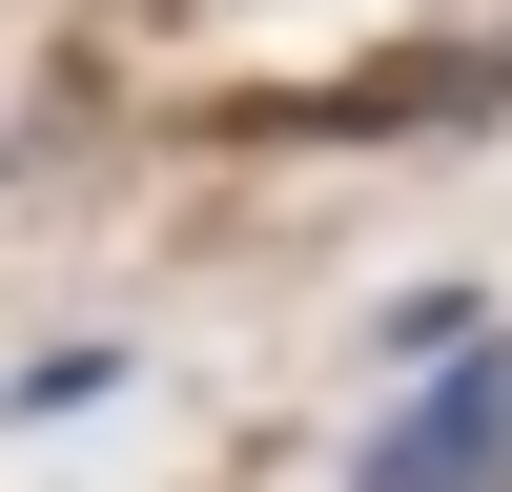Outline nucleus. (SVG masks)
<instances>
[{"mask_svg":"<svg viewBox=\"0 0 512 492\" xmlns=\"http://www.w3.org/2000/svg\"><path fill=\"white\" fill-rule=\"evenodd\" d=\"M349 492H512V349L431 369V390H410L390 431L349 451Z\"/></svg>","mask_w":512,"mask_h":492,"instance_id":"f257e3e1","label":"nucleus"}]
</instances>
